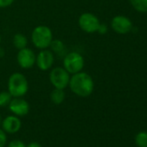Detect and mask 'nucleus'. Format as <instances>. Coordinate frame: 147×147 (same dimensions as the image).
<instances>
[{"label":"nucleus","instance_id":"f257e3e1","mask_svg":"<svg viewBox=\"0 0 147 147\" xmlns=\"http://www.w3.org/2000/svg\"><path fill=\"white\" fill-rule=\"evenodd\" d=\"M68 87L72 93L82 98L88 97L94 89V82L89 74L81 71L70 76Z\"/></svg>","mask_w":147,"mask_h":147},{"label":"nucleus","instance_id":"f03ea898","mask_svg":"<svg viewBox=\"0 0 147 147\" xmlns=\"http://www.w3.org/2000/svg\"><path fill=\"white\" fill-rule=\"evenodd\" d=\"M8 91L13 98L23 97L29 91V82L22 73L16 72L8 79Z\"/></svg>","mask_w":147,"mask_h":147},{"label":"nucleus","instance_id":"7ed1b4c3","mask_svg":"<svg viewBox=\"0 0 147 147\" xmlns=\"http://www.w3.org/2000/svg\"><path fill=\"white\" fill-rule=\"evenodd\" d=\"M53 40V33L49 27L38 25L34 28L31 33V42L38 49H49Z\"/></svg>","mask_w":147,"mask_h":147},{"label":"nucleus","instance_id":"20e7f679","mask_svg":"<svg viewBox=\"0 0 147 147\" xmlns=\"http://www.w3.org/2000/svg\"><path fill=\"white\" fill-rule=\"evenodd\" d=\"M84 66L85 60L83 56L76 51H71L66 54L63 58V67L70 75L82 71Z\"/></svg>","mask_w":147,"mask_h":147},{"label":"nucleus","instance_id":"39448f33","mask_svg":"<svg viewBox=\"0 0 147 147\" xmlns=\"http://www.w3.org/2000/svg\"><path fill=\"white\" fill-rule=\"evenodd\" d=\"M70 74L63 67H56L49 73V82L55 88L65 89L68 87Z\"/></svg>","mask_w":147,"mask_h":147},{"label":"nucleus","instance_id":"423d86ee","mask_svg":"<svg viewBox=\"0 0 147 147\" xmlns=\"http://www.w3.org/2000/svg\"><path fill=\"white\" fill-rule=\"evenodd\" d=\"M78 24L82 30L91 34L97 32L100 22L94 14L91 12H84L79 17Z\"/></svg>","mask_w":147,"mask_h":147},{"label":"nucleus","instance_id":"0eeeda50","mask_svg":"<svg viewBox=\"0 0 147 147\" xmlns=\"http://www.w3.org/2000/svg\"><path fill=\"white\" fill-rule=\"evenodd\" d=\"M36 55L35 52L29 48L19 49L17 55V61L20 67L24 69H29L36 65Z\"/></svg>","mask_w":147,"mask_h":147},{"label":"nucleus","instance_id":"6e6552de","mask_svg":"<svg viewBox=\"0 0 147 147\" xmlns=\"http://www.w3.org/2000/svg\"><path fill=\"white\" fill-rule=\"evenodd\" d=\"M55 62V55L54 53L48 49H41L40 52L36 55V65L42 71L49 70Z\"/></svg>","mask_w":147,"mask_h":147},{"label":"nucleus","instance_id":"1a4fd4ad","mask_svg":"<svg viewBox=\"0 0 147 147\" xmlns=\"http://www.w3.org/2000/svg\"><path fill=\"white\" fill-rule=\"evenodd\" d=\"M112 29L118 34H126L132 29L131 21L125 16H116L112 19L111 22Z\"/></svg>","mask_w":147,"mask_h":147},{"label":"nucleus","instance_id":"9d476101","mask_svg":"<svg viewBox=\"0 0 147 147\" xmlns=\"http://www.w3.org/2000/svg\"><path fill=\"white\" fill-rule=\"evenodd\" d=\"M8 107L11 112L18 117H24L30 112L29 103L22 97L12 98Z\"/></svg>","mask_w":147,"mask_h":147},{"label":"nucleus","instance_id":"9b49d317","mask_svg":"<svg viewBox=\"0 0 147 147\" xmlns=\"http://www.w3.org/2000/svg\"><path fill=\"white\" fill-rule=\"evenodd\" d=\"M1 125L3 127V130L5 132L12 134V133L18 132L21 129L22 122L18 116L11 115V116L6 117L5 119H3Z\"/></svg>","mask_w":147,"mask_h":147},{"label":"nucleus","instance_id":"f8f14e48","mask_svg":"<svg viewBox=\"0 0 147 147\" xmlns=\"http://www.w3.org/2000/svg\"><path fill=\"white\" fill-rule=\"evenodd\" d=\"M12 42L14 47L17 49H22L27 47L28 45V38L24 34L22 33H17L12 39Z\"/></svg>","mask_w":147,"mask_h":147},{"label":"nucleus","instance_id":"ddd939ff","mask_svg":"<svg viewBox=\"0 0 147 147\" xmlns=\"http://www.w3.org/2000/svg\"><path fill=\"white\" fill-rule=\"evenodd\" d=\"M65 97H66V94H65L64 89L54 88L52 92L50 93V100L55 105L61 104L64 101Z\"/></svg>","mask_w":147,"mask_h":147},{"label":"nucleus","instance_id":"4468645a","mask_svg":"<svg viewBox=\"0 0 147 147\" xmlns=\"http://www.w3.org/2000/svg\"><path fill=\"white\" fill-rule=\"evenodd\" d=\"M132 7L139 12H147V0H129Z\"/></svg>","mask_w":147,"mask_h":147},{"label":"nucleus","instance_id":"2eb2a0df","mask_svg":"<svg viewBox=\"0 0 147 147\" xmlns=\"http://www.w3.org/2000/svg\"><path fill=\"white\" fill-rule=\"evenodd\" d=\"M12 95L9 93V91H2L0 92V107H8L10 102L12 100Z\"/></svg>","mask_w":147,"mask_h":147},{"label":"nucleus","instance_id":"dca6fc26","mask_svg":"<svg viewBox=\"0 0 147 147\" xmlns=\"http://www.w3.org/2000/svg\"><path fill=\"white\" fill-rule=\"evenodd\" d=\"M135 144L138 147H147V131H140L135 137Z\"/></svg>","mask_w":147,"mask_h":147},{"label":"nucleus","instance_id":"f3484780","mask_svg":"<svg viewBox=\"0 0 147 147\" xmlns=\"http://www.w3.org/2000/svg\"><path fill=\"white\" fill-rule=\"evenodd\" d=\"M49 48L51 49L50 50L53 52V53H56V54H61L63 52V49L65 48L63 42L59 40V39H56V40H52L51 42V44L49 46Z\"/></svg>","mask_w":147,"mask_h":147},{"label":"nucleus","instance_id":"a211bd4d","mask_svg":"<svg viewBox=\"0 0 147 147\" xmlns=\"http://www.w3.org/2000/svg\"><path fill=\"white\" fill-rule=\"evenodd\" d=\"M6 142H7V137L5 131L2 129H0V147H4L6 144Z\"/></svg>","mask_w":147,"mask_h":147},{"label":"nucleus","instance_id":"6ab92c4d","mask_svg":"<svg viewBox=\"0 0 147 147\" xmlns=\"http://www.w3.org/2000/svg\"><path fill=\"white\" fill-rule=\"evenodd\" d=\"M8 147H26V146L23 141L18 140V139H15V140H12L11 142L9 143Z\"/></svg>","mask_w":147,"mask_h":147},{"label":"nucleus","instance_id":"aec40b11","mask_svg":"<svg viewBox=\"0 0 147 147\" xmlns=\"http://www.w3.org/2000/svg\"><path fill=\"white\" fill-rule=\"evenodd\" d=\"M15 0H0V9H5L11 6Z\"/></svg>","mask_w":147,"mask_h":147},{"label":"nucleus","instance_id":"412c9836","mask_svg":"<svg viewBox=\"0 0 147 147\" xmlns=\"http://www.w3.org/2000/svg\"><path fill=\"white\" fill-rule=\"evenodd\" d=\"M107 30H108V28H107V26L106 24H100V26H99V28H98L97 32L100 33V34H101V35H104V34H106L107 32Z\"/></svg>","mask_w":147,"mask_h":147},{"label":"nucleus","instance_id":"4be33fe9","mask_svg":"<svg viewBox=\"0 0 147 147\" xmlns=\"http://www.w3.org/2000/svg\"><path fill=\"white\" fill-rule=\"evenodd\" d=\"M26 147H42V145L38 142H31L30 144H28Z\"/></svg>","mask_w":147,"mask_h":147},{"label":"nucleus","instance_id":"5701e85b","mask_svg":"<svg viewBox=\"0 0 147 147\" xmlns=\"http://www.w3.org/2000/svg\"><path fill=\"white\" fill-rule=\"evenodd\" d=\"M2 122H3V119H2V115L0 113V125H2Z\"/></svg>","mask_w":147,"mask_h":147},{"label":"nucleus","instance_id":"b1692460","mask_svg":"<svg viewBox=\"0 0 147 147\" xmlns=\"http://www.w3.org/2000/svg\"><path fill=\"white\" fill-rule=\"evenodd\" d=\"M1 41H2V37H1V35H0V44H1Z\"/></svg>","mask_w":147,"mask_h":147}]
</instances>
